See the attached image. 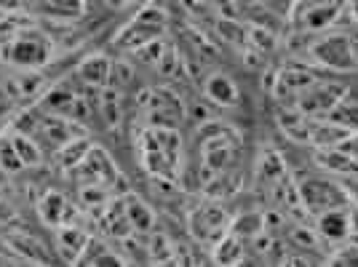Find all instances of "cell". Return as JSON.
<instances>
[{
  "instance_id": "e0dca14e",
  "label": "cell",
  "mask_w": 358,
  "mask_h": 267,
  "mask_svg": "<svg viewBox=\"0 0 358 267\" xmlns=\"http://www.w3.org/2000/svg\"><path fill=\"white\" fill-rule=\"evenodd\" d=\"M123 201H126V214H129V222L134 227V233H150L155 227V211L134 195H129Z\"/></svg>"
},
{
  "instance_id": "ac0fdd59",
  "label": "cell",
  "mask_w": 358,
  "mask_h": 267,
  "mask_svg": "<svg viewBox=\"0 0 358 267\" xmlns=\"http://www.w3.org/2000/svg\"><path fill=\"white\" fill-rule=\"evenodd\" d=\"M41 8L45 14H51L54 19H64V22H73L86 16L89 3L86 0H41Z\"/></svg>"
},
{
  "instance_id": "3957f363",
  "label": "cell",
  "mask_w": 358,
  "mask_h": 267,
  "mask_svg": "<svg viewBox=\"0 0 358 267\" xmlns=\"http://www.w3.org/2000/svg\"><path fill=\"white\" fill-rule=\"evenodd\" d=\"M297 185V193H299V203L308 214H321L327 208L334 206H348L350 203V193L345 190L340 182L334 179H327L321 174H308L294 182Z\"/></svg>"
},
{
  "instance_id": "4316f807",
  "label": "cell",
  "mask_w": 358,
  "mask_h": 267,
  "mask_svg": "<svg viewBox=\"0 0 358 267\" xmlns=\"http://www.w3.org/2000/svg\"><path fill=\"white\" fill-rule=\"evenodd\" d=\"M327 262L329 265H358V240L350 238V243H345L329 254Z\"/></svg>"
},
{
  "instance_id": "7402d4cb",
  "label": "cell",
  "mask_w": 358,
  "mask_h": 267,
  "mask_svg": "<svg viewBox=\"0 0 358 267\" xmlns=\"http://www.w3.org/2000/svg\"><path fill=\"white\" fill-rule=\"evenodd\" d=\"M217 32L222 35L227 43L238 45V48H246V43H249V30L241 24L238 19H233V16L217 19Z\"/></svg>"
},
{
  "instance_id": "5bb4252c",
  "label": "cell",
  "mask_w": 358,
  "mask_h": 267,
  "mask_svg": "<svg viewBox=\"0 0 358 267\" xmlns=\"http://www.w3.org/2000/svg\"><path fill=\"white\" fill-rule=\"evenodd\" d=\"M6 243H8L24 262H32V265H43V262L51 259V257H48V249H45L43 243H41L38 238L27 236V233H11Z\"/></svg>"
},
{
  "instance_id": "9c48e42d",
  "label": "cell",
  "mask_w": 358,
  "mask_h": 267,
  "mask_svg": "<svg viewBox=\"0 0 358 267\" xmlns=\"http://www.w3.org/2000/svg\"><path fill=\"white\" fill-rule=\"evenodd\" d=\"M110 70H113V62L110 57L105 54H89V57H83V59L78 62V67H75V75L91 86V89L102 91L105 86H110Z\"/></svg>"
},
{
  "instance_id": "5b68a950",
  "label": "cell",
  "mask_w": 358,
  "mask_h": 267,
  "mask_svg": "<svg viewBox=\"0 0 358 267\" xmlns=\"http://www.w3.org/2000/svg\"><path fill=\"white\" fill-rule=\"evenodd\" d=\"M345 83H337V80H318V83H313L308 91H302L297 96V102H294V107H297L299 113H305L308 118L313 120H324L329 118V113L334 110V104L340 102V96L345 94Z\"/></svg>"
},
{
  "instance_id": "44dd1931",
  "label": "cell",
  "mask_w": 358,
  "mask_h": 267,
  "mask_svg": "<svg viewBox=\"0 0 358 267\" xmlns=\"http://www.w3.org/2000/svg\"><path fill=\"white\" fill-rule=\"evenodd\" d=\"M91 152V142L89 139H70V142H64L57 152V158H59L62 166H67V168H78V166L83 164V158Z\"/></svg>"
},
{
  "instance_id": "2e32d148",
  "label": "cell",
  "mask_w": 358,
  "mask_h": 267,
  "mask_svg": "<svg viewBox=\"0 0 358 267\" xmlns=\"http://www.w3.org/2000/svg\"><path fill=\"white\" fill-rule=\"evenodd\" d=\"M243 257H246V240L233 233H227L214 246V262H220V265H238L243 262Z\"/></svg>"
},
{
  "instance_id": "8992f818",
  "label": "cell",
  "mask_w": 358,
  "mask_h": 267,
  "mask_svg": "<svg viewBox=\"0 0 358 267\" xmlns=\"http://www.w3.org/2000/svg\"><path fill=\"white\" fill-rule=\"evenodd\" d=\"M321 80V75L310 70L308 64H286L281 70H275V83H273V91L270 96L278 99L281 104H294L297 96L302 91H308L313 83Z\"/></svg>"
},
{
  "instance_id": "4fadbf2b",
  "label": "cell",
  "mask_w": 358,
  "mask_h": 267,
  "mask_svg": "<svg viewBox=\"0 0 358 267\" xmlns=\"http://www.w3.org/2000/svg\"><path fill=\"white\" fill-rule=\"evenodd\" d=\"M43 86H45V78L41 75V70H19V75L3 80V91H6V96H11V99L35 96Z\"/></svg>"
},
{
  "instance_id": "7a4b0ae2",
  "label": "cell",
  "mask_w": 358,
  "mask_h": 267,
  "mask_svg": "<svg viewBox=\"0 0 358 267\" xmlns=\"http://www.w3.org/2000/svg\"><path fill=\"white\" fill-rule=\"evenodd\" d=\"M302 57H308L313 64L334 70V73H350V70H356L350 32H327V35H318L315 41L308 43V48L302 51Z\"/></svg>"
},
{
  "instance_id": "603a6c76",
  "label": "cell",
  "mask_w": 358,
  "mask_h": 267,
  "mask_svg": "<svg viewBox=\"0 0 358 267\" xmlns=\"http://www.w3.org/2000/svg\"><path fill=\"white\" fill-rule=\"evenodd\" d=\"M11 136H14V145H16V150H19V155H22L24 166H41L43 152H41V147H38L35 136H32V134H22V131H11Z\"/></svg>"
},
{
  "instance_id": "7c38bea8",
  "label": "cell",
  "mask_w": 358,
  "mask_h": 267,
  "mask_svg": "<svg viewBox=\"0 0 358 267\" xmlns=\"http://www.w3.org/2000/svg\"><path fill=\"white\" fill-rule=\"evenodd\" d=\"M89 233H83L80 227L73 224H59L57 227V252L64 257V262H78L80 254L89 243Z\"/></svg>"
},
{
  "instance_id": "9a60e30c",
  "label": "cell",
  "mask_w": 358,
  "mask_h": 267,
  "mask_svg": "<svg viewBox=\"0 0 358 267\" xmlns=\"http://www.w3.org/2000/svg\"><path fill=\"white\" fill-rule=\"evenodd\" d=\"M329 120L340 123L348 131H358V86L356 89H345L340 102L334 104V110L329 113Z\"/></svg>"
},
{
  "instance_id": "52a82bcc",
  "label": "cell",
  "mask_w": 358,
  "mask_h": 267,
  "mask_svg": "<svg viewBox=\"0 0 358 267\" xmlns=\"http://www.w3.org/2000/svg\"><path fill=\"white\" fill-rule=\"evenodd\" d=\"M315 233L321 240H329V243L348 240L350 238V203L315 214Z\"/></svg>"
},
{
  "instance_id": "d6986e66",
  "label": "cell",
  "mask_w": 358,
  "mask_h": 267,
  "mask_svg": "<svg viewBox=\"0 0 358 267\" xmlns=\"http://www.w3.org/2000/svg\"><path fill=\"white\" fill-rule=\"evenodd\" d=\"M0 168H3V174H19L22 168H27L16 150L11 131L0 134Z\"/></svg>"
},
{
  "instance_id": "277c9868",
  "label": "cell",
  "mask_w": 358,
  "mask_h": 267,
  "mask_svg": "<svg viewBox=\"0 0 358 267\" xmlns=\"http://www.w3.org/2000/svg\"><path fill=\"white\" fill-rule=\"evenodd\" d=\"M230 214L220 206H195L187 214V227L198 243L217 246L227 233H230Z\"/></svg>"
},
{
  "instance_id": "484cf974",
  "label": "cell",
  "mask_w": 358,
  "mask_h": 267,
  "mask_svg": "<svg viewBox=\"0 0 358 267\" xmlns=\"http://www.w3.org/2000/svg\"><path fill=\"white\" fill-rule=\"evenodd\" d=\"M134 80V59H115L113 62V70H110V86L120 89L126 83Z\"/></svg>"
},
{
  "instance_id": "ba28073f",
  "label": "cell",
  "mask_w": 358,
  "mask_h": 267,
  "mask_svg": "<svg viewBox=\"0 0 358 267\" xmlns=\"http://www.w3.org/2000/svg\"><path fill=\"white\" fill-rule=\"evenodd\" d=\"M275 120H278V126H281V131L286 134L289 142H294V145H310V134H313L315 120L308 118L305 113H299L294 104H289L286 110L281 107Z\"/></svg>"
},
{
  "instance_id": "30bf717a",
  "label": "cell",
  "mask_w": 358,
  "mask_h": 267,
  "mask_svg": "<svg viewBox=\"0 0 358 267\" xmlns=\"http://www.w3.org/2000/svg\"><path fill=\"white\" fill-rule=\"evenodd\" d=\"M203 94H206V99L211 104H217V107H236L241 99V91L236 86V80L230 78L227 73H211L206 75V80H203Z\"/></svg>"
},
{
  "instance_id": "f1b7e54d",
  "label": "cell",
  "mask_w": 358,
  "mask_h": 267,
  "mask_svg": "<svg viewBox=\"0 0 358 267\" xmlns=\"http://www.w3.org/2000/svg\"><path fill=\"white\" fill-rule=\"evenodd\" d=\"M337 150H343L345 155H350V158L358 161V131H348V136L337 145Z\"/></svg>"
},
{
  "instance_id": "8fae6325",
  "label": "cell",
  "mask_w": 358,
  "mask_h": 267,
  "mask_svg": "<svg viewBox=\"0 0 358 267\" xmlns=\"http://www.w3.org/2000/svg\"><path fill=\"white\" fill-rule=\"evenodd\" d=\"M38 214H41L43 224H48V227H59V224H67L73 219L70 203H67V198L59 190H45L43 198L38 201Z\"/></svg>"
},
{
  "instance_id": "ffe728a7",
  "label": "cell",
  "mask_w": 358,
  "mask_h": 267,
  "mask_svg": "<svg viewBox=\"0 0 358 267\" xmlns=\"http://www.w3.org/2000/svg\"><path fill=\"white\" fill-rule=\"evenodd\" d=\"M262 230H265V211H252V214H243V217L230 222V233L243 238V240H252Z\"/></svg>"
},
{
  "instance_id": "cb8c5ba5",
  "label": "cell",
  "mask_w": 358,
  "mask_h": 267,
  "mask_svg": "<svg viewBox=\"0 0 358 267\" xmlns=\"http://www.w3.org/2000/svg\"><path fill=\"white\" fill-rule=\"evenodd\" d=\"M252 48H257V51H262L265 57L268 54H273L275 48H278V35L270 30V27H262V24H252L249 27V43Z\"/></svg>"
},
{
  "instance_id": "83f0119b",
  "label": "cell",
  "mask_w": 358,
  "mask_h": 267,
  "mask_svg": "<svg viewBox=\"0 0 358 267\" xmlns=\"http://www.w3.org/2000/svg\"><path fill=\"white\" fill-rule=\"evenodd\" d=\"M257 3L270 8V11H278V16H289L292 6H294V0H257Z\"/></svg>"
},
{
  "instance_id": "6da1fadb",
  "label": "cell",
  "mask_w": 358,
  "mask_h": 267,
  "mask_svg": "<svg viewBox=\"0 0 358 267\" xmlns=\"http://www.w3.org/2000/svg\"><path fill=\"white\" fill-rule=\"evenodd\" d=\"M54 35L41 30V24L27 27L16 35L14 41L0 45V62L11 64L16 70H41L48 62H54Z\"/></svg>"
},
{
  "instance_id": "f546056e",
  "label": "cell",
  "mask_w": 358,
  "mask_h": 267,
  "mask_svg": "<svg viewBox=\"0 0 358 267\" xmlns=\"http://www.w3.org/2000/svg\"><path fill=\"white\" fill-rule=\"evenodd\" d=\"M3 94H6V91H3V80H0V96H3Z\"/></svg>"
},
{
  "instance_id": "d4e9b609",
  "label": "cell",
  "mask_w": 358,
  "mask_h": 267,
  "mask_svg": "<svg viewBox=\"0 0 358 267\" xmlns=\"http://www.w3.org/2000/svg\"><path fill=\"white\" fill-rule=\"evenodd\" d=\"M164 41L161 38H155V41H150V43L145 45H136L134 51V62H139V64H150V67H158V62H161V57H164Z\"/></svg>"
}]
</instances>
